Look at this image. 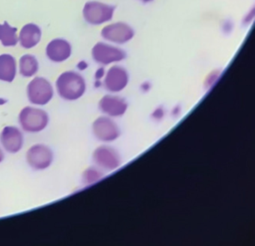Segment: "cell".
Wrapping results in <instances>:
<instances>
[{
    "label": "cell",
    "mask_w": 255,
    "mask_h": 246,
    "mask_svg": "<svg viewBox=\"0 0 255 246\" xmlns=\"http://www.w3.org/2000/svg\"><path fill=\"white\" fill-rule=\"evenodd\" d=\"M56 90L61 98L68 101L80 99L86 92L84 78L75 71L62 73L56 80Z\"/></svg>",
    "instance_id": "obj_1"
},
{
    "label": "cell",
    "mask_w": 255,
    "mask_h": 246,
    "mask_svg": "<svg viewBox=\"0 0 255 246\" xmlns=\"http://www.w3.org/2000/svg\"><path fill=\"white\" fill-rule=\"evenodd\" d=\"M18 121L25 132L37 133L44 130L48 126L50 116L42 109L26 107L20 111Z\"/></svg>",
    "instance_id": "obj_2"
},
{
    "label": "cell",
    "mask_w": 255,
    "mask_h": 246,
    "mask_svg": "<svg viewBox=\"0 0 255 246\" xmlns=\"http://www.w3.org/2000/svg\"><path fill=\"white\" fill-rule=\"evenodd\" d=\"M28 100L36 106H45L50 102L54 95L51 83L44 77L34 78L27 86Z\"/></svg>",
    "instance_id": "obj_3"
},
{
    "label": "cell",
    "mask_w": 255,
    "mask_h": 246,
    "mask_svg": "<svg viewBox=\"0 0 255 246\" xmlns=\"http://www.w3.org/2000/svg\"><path fill=\"white\" fill-rule=\"evenodd\" d=\"M26 159L31 168L36 171H44L53 163L54 154L48 145L38 143L28 149Z\"/></svg>",
    "instance_id": "obj_4"
},
{
    "label": "cell",
    "mask_w": 255,
    "mask_h": 246,
    "mask_svg": "<svg viewBox=\"0 0 255 246\" xmlns=\"http://www.w3.org/2000/svg\"><path fill=\"white\" fill-rule=\"evenodd\" d=\"M113 8L98 2H89L83 8L85 20L92 25H100L113 17Z\"/></svg>",
    "instance_id": "obj_5"
},
{
    "label": "cell",
    "mask_w": 255,
    "mask_h": 246,
    "mask_svg": "<svg viewBox=\"0 0 255 246\" xmlns=\"http://www.w3.org/2000/svg\"><path fill=\"white\" fill-rule=\"evenodd\" d=\"M0 144L9 153H18L23 148L24 136L17 126H6L0 132Z\"/></svg>",
    "instance_id": "obj_6"
},
{
    "label": "cell",
    "mask_w": 255,
    "mask_h": 246,
    "mask_svg": "<svg viewBox=\"0 0 255 246\" xmlns=\"http://www.w3.org/2000/svg\"><path fill=\"white\" fill-rule=\"evenodd\" d=\"M72 48L68 41L56 38L49 43L46 49L47 58L53 62H62L71 56Z\"/></svg>",
    "instance_id": "obj_7"
},
{
    "label": "cell",
    "mask_w": 255,
    "mask_h": 246,
    "mask_svg": "<svg viewBox=\"0 0 255 246\" xmlns=\"http://www.w3.org/2000/svg\"><path fill=\"white\" fill-rule=\"evenodd\" d=\"M123 54L121 50L104 43H98L92 50V56L95 62L104 65L121 61L124 58Z\"/></svg>",
    "instance_id": "obj_8"
},
{
    "label": "cell",
    "mask_w": 255,
    "mask_h": 246,
    "mask_svg": "<svg viewBox=\"0 0 255 246\" xmlns=\"http://www.w3.org/2000/svg\"><path fill=\"white\" fill-rule=\"evenodd\" d=\"M41 35L39 26L35 23H28L20 30L18 38L20 45L25 49L32 48L40 42Z\"/></svg>",
    "instance_id": "obj_9"
},
{
    "label": "cell",
    "mask_w": 255,
    "mask_h": 246,
    "mask_svg": "<svg viewBox=\"0 0 255 246\" xmlns=\"http://www.w3.org/2000/svg\"><path fill=\"white\" fill-rule=\"evenodd\" d=\"M17 73L15 58L10 54L0 56V80L11 83L14 81Z\"/></svg>",
    "instance_id": "obj_10"
},
{
    "label": "cell",
    "mask_w": 255,
    "mask_h": 246,
    "mask_svg": "<svg viewBox=\"0 0 255 246\" xmlns=\"http://www.w3.org/2000/svg\"><path fill=\"white\" fill-rule=\"evenodd\" d=\"M102 36L109 41H116L117 35H120L122 43L130 39L132 36V29L126 25H111L106 26L102 31Z\"/></svg>",
    "instance_id": "obj_11"
},
{
    "label": "cell",
    "mask_w": 255,
    "mask_h": 246,
    "mask_svg": "<svg viewBox=\"0 0 255 246\" xmlns=\"http://www.w3.org/2000/svg\"><path fill=\"white\" fill-rule=\"evenodd\" d=\"M20 74L23 77H33L38 71V62L35 56L30 54L24 55L20 59Z\"/></svg>",
    "instance_id": "obj_12"
},
{
    "label": "cell",
    "mask_w": 255,
    "mask_h": 246,
    "mask_svg": "<svg viewBox=\"0 0 255 246\" xmlns=\"http://www.w3.org/2000/svg\"><path fill=\"white\" fill-rule=\"evenodd\" d=\"M17 29L12 27L8 22L0 24V41L4 47H14L18 43L19 38L17 35Z\"/></svg>",
    "instance_id": "obj_13"
},
{
    "label": "cell",
    "mask_w": 255,
    "mask_h": 246,
    "mask_svg": "<svg viewBox=\"0 0 255 246\" xmlns=\"http://www.w3.org/2000/svg\"><path fill=\"white\" fill-rule=\"evenodd\" d=\"M4 159H5V155H4L3 150L0 145V163L4 160Z\"/></svg>",
    "instance_id": "obj_14"
}]
</instances>
